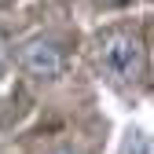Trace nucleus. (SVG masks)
<instances>
[{
    "label": "nucleus",
    "instance_id": "nucleus-1",
    "mask_svg": "<svg viewBox=\"0 0 154 154\" xmlns=\"http://www.w3.org/2000/svg\"><path fill=\"white\" fill-rule=\"evenodd\" d=\"M99 63H103V73L110 77V81L132 85V81H140V77H143L147 55H143V44H140L132 33H110V37H103Z\"/></svg>",
    "mask_w": 154,
    "mask_h": 154
},
{
    "label": "nucleus",
    "instance_id": "nucleus-4",
    "mask_svg": "<svg viewBox=\"0 0 154 154\" xmlns=\"http://www.w3.org/2000/svg\"><path fill=\"white\" fill-rule=\"evenodd\" d=\"M106 4H128V0H106Z\"/></svg>",
    "mask_w": 154,
    "mask_h": 154
},
{
    "label": "nucleus",
    "instance_id": "nucleus-2",
    "mask_svg": "<svg viewBox=\"0 0 154 154\" xmlns=\"http://www.w3.org/2000/svg\"><path fill=\"white\" fill-rule=\"evenodd\" d=\"M18 66L33 77H44V81H55L63 77L66 59H63V48L51 41V37H29V41L18 48Z\"/></svg>",
    "mask_w": 154,
    "mask_h": 154
},
{
    "label": "nucleus",
    "instance_id": "nucleus-3",
    "mask_svg": "<svg viewBox=\"0 0 154 154\" xmlns=\"http://www.w3.org/2000/svg\"><path fill=\"white\" fill-rule=\"evenodd\" d=\"M51 154H77V150H73V147H55Z\"/></svg>",
    "mask_w": 154,
    "mask_h": 154
}]
</instances>
